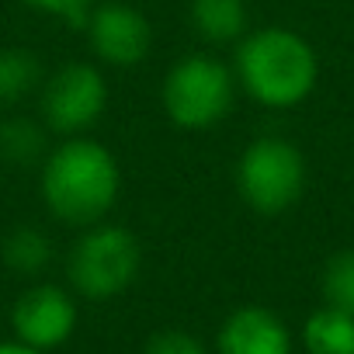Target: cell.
I'll return each mask as SVG.
<instances>
[{"instance_id":"15","label":"cell","mask_w":354,"mask_h":354,"mask_svg":"<svg viewBox=\"0 0 354 354\" xmlns=\"http://www.w3.org/2000/svg\"><path fill=\"white\" fill-rule=\"evenodd\" d=\"M319 292H323V306L354 316V250H337L326 257L319 271Z\"/></svg>"},{"instance_id":"17","label":"cell","mask_w":354,"mask_h":354,"mask_svg":"<svg viewBox=\"0 0 354 354\" xmlns=\"http://www.w3.org/2000/svg\"><path fill=\"white\" fill-rule=\"evenodd\" d=\"M142 354H209L205 344L188 330H160L146 340Z\"/></svg>"},{"instance_id":"6","label":"cell","mask_w":354,"mask_h":354,"mask_svg":"<svg viewBox=\"0 0 354 354\" xmlns=\"http://www.w3.org/2000/svg\"><path fill=\"white\" fill-rule=\"evenodd\" d=\"M108 77L101 66L73 59L59 70L46 73L39 87V115L46 129L59 139L66 136H87L108 111Z\"/></svg>"},{"instance_id":"10","label":"cell","mask_w":354,"mask_h":354,"mask_svg":"<svg viewBox=\"0 0 354 354\" xmlns=\"http://www.w3.org/2000/svg\"><path fill=\"white\" fill-rule=\"evenodd\" d=\"M188 21L192 32L209 46H236L250 32L247 0H192Z\"/></svg>"},{"instance_id":"12","label":"cell","mask_w":354,"mask_h":354,"mask_svg":"<svg viewBox=\"0 0 354 354\" xmlns=\"http://www.w3.org/2000/svg\"><path fill=\"white\" fill-rule=\"evenodd\" d=\"M306 354H354V316L333 306H319L302 323Z\"/></svg>"},{"instance_id":"8","label":"cell","mask_w":354,"mask_h":354,"mask_svg":"<svg viewBox=\"0 0 354 354\" xmlns=\"http://www.w3.org/2000/svg\"><path fill=\"white\" fill-rule=\"evenodd\" d=\"M77 316H80L77 299L66 288H59L53 281H39L15 299V309H11L15 340L49 354L73 337Z\"/></svg>"},{"instance_id":"3","label":"cell","mask_w":354,"mask_h":354,"mask_svg":"<svg viewBox=\"0 0 354 354\" xmlns=\"http://www.w3.org/2000/svg\"><path fill=\"white\" fill-rule=\"evenodd\" d=\"M236 94L240 87L233 66L209 53H192L177 59L160 84L163 115L185 132L216 129L223 118H230Z\"/></svg>"},{"instance_id":"2","label":"cell","mask_w":354,"mask_h":354,"mask_svg":"<svg viewBox=\"0 0 354 354\" xmlns=\"http://www.w3.org/2000/svg\"><path fill=\"white\" fill-rule=\"evenodd\" d=\"M236 87L261 108L292 111L306 104L319 84V56L313 42L285 25L250 28L233 53Z\"/></svg>"},{"instance_id":"16","label":"cell","mask_w":354,"mask_h":354,"mask_svg":"<svg viewBox=\"0 0 354 354\" xmlns=\"http://www.w3.org/2000/svg\"><path fill=\"white\" fill-rule=\"evenodd\" d=\"M21 4L32 8V11H39V15L59 18V21H66L70 28H80V32H84L87 15H91V8L97 4V0H21Z\"/></svg>"},{"instance_id":"9","label":"cell","mask_w":354,"mask_h":354,"mask_svg":"<svg viewBox=\"0 0 354 354\" xmlns=\"http://www.w3.org/2000/svg\"><path fill=\"white\" fill-rule=\"evenodd\" d=\"M216 354H292V330L268 306H240L223 319Z\"/></svg>"},{"instance_id":"5","label":"cell","mask_w":354,"mask_h":354,"mask_svg":"<svg viewBox=\"0 0 354 354\" xmlns=\"http://www.w3.org/2000/svg\"><path fill=\"white\" fill-rule=\"evenodd\" d=\"M142 268V243L132 230L118 223H94L80 230L66 254L70 288L91 302H104L122 295Z\"/></svg>"},{"instance_id":"14","label":"cell","mask_w":354,"mask_h":354,"mask_svg":"<svg viewBox=\"0 0 354 354\" xmlns=\"http://www.w3.org/2000/svg\"><path fill=\"white\" fill-rule=\"evenodd\" d=\"M53 240L46 230L39 226H15L4 243H0V257H4V264L21 274V278H39L42 271H49L53 264Z\"/></svg>"},{"instance_id":"13","label":"cell","mask_w":354,"mask_h":354,"mask_svg":"<svg viewBox=\"0 0 354 354\" xmlns=\"http://www.w3.org/2000/svg\"><path fill=\"white\" fill-rule=\"evenodd\" d=\"M46 80V70L32 49L8 46L0 49V108H15L25 97L39 94Z\"/></svg>"},{"instance_id":"11","label":"cell","mask_w":354,"mask_h":354,"mask_svg":"<svg viewBox=\"0 0 354 354\" xmlns=\"http://www.w3.org/2000/svg\"><path fill=\"white\" fill-rule=\"evenodd\" d=\"M49 129L42 118L8 115L0 118V160L8 167H35L49 153Z\"/></svg>"},{"instance_id":"4","label":"cell","mask_w":354,"mask_h":354,"mask_svg":"<svg viewBox=\"0 0 354 354\" xmlns=\"http://www.w3.org/2000/svg\"><path fill=\"white\" fill-rule=\"evenodd\" d=\"M309 163L306 153L285 136H257L236 160V195L257 216H285L306 195Z\"/></svg>"},{"instance_id":"1","label":"cell","mask_w":354,"mask_h":354,"mask_svg":"<svg viewBox=\"0 0 354 354\" xmlns=\"http://www.w3.org/2000/svg\"><path fill=\"white\" fill-rule=\"evenodd\" d=\"M39 195L63 226L87 230L104 223L122 198L118 156L91 136H66L39 163Z\"/></svg>"},{"instance_id":"7","label":"cell","mask_w":354,"mask_h":354,"mask_svg":"<svg viewBox=\"0 0 354 354\" xmlns=\"http://www.w3.org/2000/svg\"><path fill=\"white\" fill-rule=\"evenodd\" d=\"M84 32H87V42L97 63L115 66V70L139 66L153 49L149 18L139 8L125 4V0H101V4H94Z\"/></svg>"},{"instance_id":"18","label":"cell","mask_w":354,"mask_h":354,"mask_svg":"<svg viewBox=\"0 0 354 354\" xmlns=\"http://www.w3.org/2000/svg\"><path fill=\"white\" fill-rule=\"evenodd\" d=\"M0 354H46V351H35V347H28L21 340H4L0 344Z\"/></svg>"}]
</instances>
